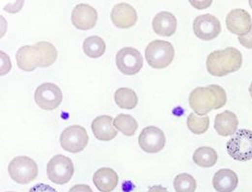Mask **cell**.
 Returning <instances> with one entry per match:
<instances>
[{
  "instance_id": "obj_1",
  "label": "cell",
  "mask_w": 252,
  "mask_h": 192,
  "mask_svg": "<svg viewBox=\"0 0 252 192\" xmlns=\"http://www.w3.org/2000/svg\"><path fill=\"white\" fill-rule=\"evenodd\" d=\"M58 59L56 47L49 42H38L33 46H24L16 54L17 64L20 69L32 72L37 67H49Z\"/></svg>"
},
{
  "instance_id": "obj_2",
  "label": "cell",
  "mask_w": 252,
  "mask_h": 192,
  "mask_svg": "<svg viewBox=\"0 0 252 192\" xmlns=\"http://www.w3.org/2000/svg\"><path fill=\"white\" fill-rule=\"evenodd\" d=\"M227 95L225 90L218 85L199 87L194 89L189 96V105L198 116H207L213 110L225 106Z\"/></svg>"
},
{
  "instance_id": "obj_3",
  "label": "cell",
  "mask_w": 252,
  "mask_h": 192,
  "mask_svg": "<svg viewBox=\"0 0 252 192\" xmlns=\"http://www.w3.org/2000/svg\"><path fill=\"white\" fill-rule=\"evenodd\" d=\"M207 70L215 77H223L234 73L242 67V53L233 47L211 53L207 58Z\"/></svg>"
},
{
  "instance_id": "obj_4",
  "label": "cell",
  "mask_w": 252,
  "mask_h": 192,
  "mask_svg": "<svg viewBox=\"0 0 252 192\" xmlns=\"http://www.w3.org/2000/svg\"><path fill=\"white\" fill-rule=\"evenodd\" d=\"M145 58L152 68H166L174 61V46L170 42L164 40H155L147 46L145 51Z\"/></svg>"
},
{
  "instance_id": "obj_5",
  "label": "cell",
  "mask_w": 252,
  "mask_h": 192,
  "mask_svg": "<svg viewBox=\"0 0 252 192\" xmlns=\"http://www.w3.org/2000/svg\"><path fill=\"white\" fill-rule=\"evenodd\" d=\"M227 152L233 160L246 162L252 160V131L240 129L227 143Z\"/></svg>"
},
{
  "instance_id": "obj_6",
  "label": "cell",
  "mask_w": 252,
  "mask_h": 192,
  "mask_svg": "<svg viewBox=\"0 0 252 192\" xmlns=\"http://www.w3.org/2000/svg\"><path fill=\"white\" fill-rule=\"evenodd\" d=\"M8 173L13 181L20 185H28L38 176L37 163L28 157H17L9 163Z\"/></svg>"
},
{
  "instance_id": "obj_7",
  "label": "cell",
  "mask_w": 252,
  "mask_h": 192,
  "mask_svg": "<svg viewBox=\"0 0 252 192\" xmlns=\"http://www.w3.org/2000/svg\"><path fill=\"white\" fill-rule=\"evenodd\" d=\"M74 172L73 161L63 155L55 156L47 165V175L49 180L60 186L70 182Z\"/></svg>"
},
{
  "instance_id": "obj_8",
  "label": "cell",
  "mask_w": 252,
  "mask_h": 192,
  "mask_svg": "<svg viewBox=\"0 0 252 192\" xmlns=\"http://www.w3.org/2000/svg\"><path fill=\"white\" fill-rule=\"evenodd\" d=\"M89 143V135L86 128L81 126H71L65 128L61 135V146L64 151L78 154L85 150Z\"/></svg>"
},
{
  "instance_id": "obj_9",
  "label": "cell",
  "mask_w": 252,
  "mask_h": 192,
  "mask_svg": "<svg viewBox=\"0 0 252 192\" xmlns=\"http://www.w3.org/2000/svg\"><path fill=\"white\" fill-rule=\"evenodd\" d=\"M34 99L38 107L46 111H52L62 104L63 92L56 84L44 83L36 89Z\"/></svg>"
},
{
  "instance_id": "obj_10",
  "label": "cell",
  "mask_w": 252,
  "mask_h": 192,
  "mask_svg": "<svg viewBox=\"0 0 252 192\" xmlns=\"http://www.w3.org/2000/svg\"><path fill=\"white\" fill-rule=\"evenodd\" d=\"M116 64L123 74L132 76L141 71L143 68L144 60L138 50L131 47H126L118 52L116 57Z\"/></svg>"
},
{
  "instance_id": "obj_11",
  "label": "cell",
  "mask_w": 252,
  "mask_h": 192,
  "mask_svg": "<svg viewBox=\"0 0 252 192\" xmlns=\"http://www.w3.org/2000/svg\"><path fill=\"white\" fill-rule=\"evenodd\" d=\"M195 35L204 41L216 39L221 32L220 20L212 14H204L195 18L193 22Z\"/></svg>"
},
{
  "instance_id": "obj_12",
  "label": "cell",
  "mask_w": 252,
  "mask_h": 192,
  "mask_svg": "<svg viewBox=\"0 0 252 192\" xmlns=\"http://www.w3.org/2000/svg\"><path fill=\"white\" fill-rule=\"evenodd\" d=\"M139 146L147 154H157L162 151L166 144L164 132L157 127L144 128L139 136Z\"/></svg>"
},
{
  "instance_id": "obj_13",
  "label": "cell",
  "mask_w": 252,
  "mask_h": 192,
  "mask_svg": "<svg viewBox=\"0 0 252 192\" xmlns=\"http://www.w3.org/2000/svg\"><path fill=\"white\" fill-rule=\"evenodd\" d=\"M98 14L94 8L89 4L81 3L74 7L71 15L73 26L80 31H90L97 23Z\"/></svg>"
},
{
  "instance_id": "obj_14",
  "label": "cell",
  "mask_w": 252,
  "mask_h": 192,
  "mask_svg": "<svg viewBox=\"0 0 252 192\" xmlns=\"http://www.w3.org/2000/svg\"><path fill=\"white\" fill-rule=\"evenodd\" d=\"M226 27L229 32L244 36L252 29V16L244 9H233L226 17Z\"/></svg>"
},
{
  "instance_id": "obj_15",
  "label": "cell",
  "mask_w": 252,
  "mask_h": 192,
  "mask_svg": "<svg viewBox=\"0 0 252 192\" xmlns=\"http://www.w3.org/2000/svg\"><path fill=\"white\" fill-rule=\"evenodd\" d=\"M113 24L122 30L132 28L138 21V15L133 6L127 3H119L114 6L111 12Z\"/></svg>"
},
{
  "instance_id": "obj_16",
  "label": "cell",
  "mask_w": 252,
  "mask_h": 192,
  "mask_svg": "<svg viewBox=\"0 0 252 192\" xmlns=\"http://www.w3.org/2000/svg\"><path fill=\"white\" fill-rule=\"evenodd\" d=\"M177 18L170 12H159L153 20V29L160 36L170 37L174 35L177 31Z\"/></svg>"
},
{
  "instance_id": "obj_17",
  "label": "cell",
  "mask_w": 252,
  "mask_h": 192,
  "mask_svg": "<svg viewBox=\"0 0 252 192\" xmlns=\"http://www.w3.org/2000/svg\"><path fill=\"white\" fill-rule=\"evenodd\" d=\"M92 129L95 137L100 141H111L118 135V130L114 127L113 118L110 116H99L94 120Z\"/></svg>"
},
{
  "instance_id": "obj_18",
  "label": "cell",
  "mask_w": 252,
  "mask_h": 192,
  "mask_svg": "<svg viewBox=\"0 0 252 192\" xmlns=\"http://www.w3.org/2000/svg\"><path fill=\"white\" fill-rule=\"evenodd\" d=\"M94 184L100 192H112L119 184V176L111 168H100L94 175Z\"/></svg>"
},
{
  "instance_id": "obj_19",
  "label": "cell",
  "mask_w": 252,
  "mask_h": 192,
  "mask_svg": "<svg viewBox=\"0 0 252 192\" xmlns=\"http://www.w3.org/2000/svg\"><path fill=\"white\" fill-rule=\"evenodd\" d=\"M239 185L237 174L231 169L219 170L213 179L214 189L218 192H233Z\"/></svg>"
},
{
  "instance_id": "obj_20",
  "label": "cell",
  "mask_w": 252,
  "mask_h": 192,
  "mask_svg": "<svg viewBox=\"0 0 252 192\" xmlns=\"http://www.w3.org/2000/svg\"><path fill=\"white\" fill-rule=\"evenodd\" d=\"M239 120L237 115L231 111H224L217 115L215 119V129L219 135L227 137L237 132Z\"/></svg>"
},
{
  "instance_id": "obj_21",
  "label": "cell",
  "mask_w": 252,
  "mask_h": 192,
  "mask_svg": "<svg viewBox=\"0 0 252 192\" xmlns=\"http://www.w3.org/2000/svg\"><path fill=\"white\" fill-rule=\"evenodd\" d=\"M218 153L210 147L198 148L193 154V161L196 165L203 168H211L217 164Z\"/></svg>"
},
{
  "instance_id": "obj_22",
  "label": "cell",
  "mask_w": 252,
  "mask_h": 192,
  "mask_svg": "<svg viewBox=\"0 0 252 192\" xmlns=\"http://www.w3.org/2000/svg\"><path fill=\"white\" fill-rule=\"evenodd\" d=\"M83 50L86 56L91 59H98L105 54L106 44L104 40L99 36H90L83 44Z\"/></svg>"
},
{
  "instance_id": "obj_23",
  "label": "cell",
  "mask_w": 252,
  "mask_h": 192,
  "mask_svg": "<svg viewBox=\"0 0 252 192\" xmlns=\"http://www.w3.org/2000/svg\"><path fill=\"white\" fill-rule=\"evenodd\" d=\"M115 101L122 109L132 110L138 105V96L131 89L121 88L115 93Z\"/></svg>"
},
{
  "instance_id": "obj_24",
  "label": "cell",
  "mask_w": 252,
  "mask_h": 192,
  "mask_svg": "<svg viewBox=\"0 0 252 192\" xmlns=\"http://www.w3.org/2000/svg\"><path fill=\"white\" fill-rule=\"evenodd\" d=\"M114 127L126 136H133L138 129V123L132 116L121 114L114 119Z\"/></svg>"
},
{
  "instance_id": "obj_25",
  "label": "cell",
  "mask_w": 252,
  "mask_h": 192,
  "mask_svg": "<svg viewBox=\"0 0 252 192\" xmlns=\"http://www.w3.org/2000/svg\"><path fill=\"white\" fill-rule=\"evenodd\" d=\"M188 128L194 134H204L210 128V118L208 116H198L195 113H190L188 118Z\"/></svg>"
},
{
  "instance_id": "obj_26",
  "label": "cell",
  "mask_w": 252,
  "mask_h": 192,
  "mask_svg": "<svg viewBox=\"0 0 252 192\" xmlns=\"http://www.w3.org/2000/svg\"><path fill=\"white\" fill-rule=\"evenodd\" d=\"M176 192H195L197 189L196 180L188 173L179 174L174 180Z\"/></svg>"
},
{
  "instance_id": "obj_27",
  "label": "cell",
  "mask_w": 252,
  "mask_h": 192,
  "mask_svg": "<svg viewBox=\"0 0 252 192\" xmlns=\"http://www.w3.org/2000/svg\"><path fill=\"white\" fill-rule=\"evenodd\" d=\"M239 42L247 49H252V29L244 36H239Z\"/></svg>"
},
{
  "instance_id": "obj_28",
  "label": "cell",
  "mask_w": 252,
  "mask_h": 192,
  "mask_svg": "<svg viewBox=\"0 0 252 192\" xmlns=\"http://www.w3.org/2000/svg\"><path fill=\"white\" fill-rule=\"evenodd\" d=\"M30 192H58L54 188L45 185V184H37L30 190Z\"/></svg>"
},
{
  "instance_id": "obj_29",
  "label": "cell",
  "mask_w": 252,
  "mask_h": 192,
  "mask_svg": "<svg viewBox=\"0 0 252 192\" xmlns=\"http://www.w3.org/2000/svg\"><path fill=\"white\" fill-rule=\"evenodd\" d=\"M69 192H94V191L88 185H76L69 191Z\"/></svg>"
},
{
  "instance_id": "obj_30",
  "label": "cell",
  "mask_w": 252,
  "mask_h": 192,
  "mask_svg": "<svg viewBox=\"0 0 252 192\" xmlns=\"http://www.w3.org/2000/svg\"><path fill=\"white\" fill-rule=\"evenodd\" d=\"M148 192H169L166 188L162 186H154L151 189H149Z\"/></svg>"
},
{
  "instance_id": "obj_31",
  "label": "cell",
  "mask_w": 252,
  "mask_h": 192,
  "mask_svg": "<svg viewBox=\"0 0 252 192\" xmlns=\"http://www.w3.org/2000/svg\"><path fill=\"white\" fill-rule=\"evenodd\" d=\"M249 91H250V94H251V96H252V83L251 84V87H250V90H249Z\"/></svg>"
},
{
  "instance_id": "obj_32",
  "label": "cell",
  "mask_w": 252,
  "mask_h": 192,
  "mask_svg": "<svg viewBox=\"0 0 252 192\" xmlns=\"http://www.w3.org/2000/svg\"><path fill=\"white\" fill-rule=\"evenodd\" d=\"M250 5H251V7H252V0H251V1H250Z\"/></svg>"
},
{
  "instance_id": "obj_33",
  "label": "cell",
  "mask_w": 252,
  "mask_h": 192,
  "mask_svg": "<svg viewBox=\"0 0 252 192\" xmlns=\"http://www.w3.org/2000/svg\"></svg>"
}]
</instances>
